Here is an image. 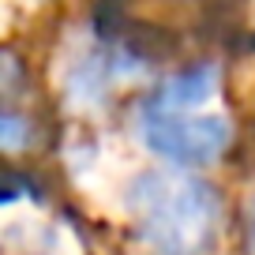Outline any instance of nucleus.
<instances>
[{"instance_id": "obj_1", "label": "nucleus", "mask_w": 255, "mask_h": 255, "mask_svg": "<svg viewBox=\"0 0 255 255\" xmlns=\"http://www.w3.org/2000/svg\"><path fill=\"white\" fill-rule=\"evenodd\" d=\"M128 210L154 255H203L218 229L214 188L180 173H143L131 180Z\"/></svg>"}, {"instance_id": "obj_2", "label": "nucleus", "mask_w": 255, "mask_h": 255, "mask_svg": "<svg viewBox=\"0 0 255 255\" xmlns=\"http://www.w3.org/2000/svg\"><path fill=\"white\" fill-rule=\"evenodd\" d=\"M139 139L173 165H210L229 146L233 128L222 113H169L146 102L139 109Z\"/></svg>"}, {"instance_id": "obj_3", "label": "nucleus", "mask_w": 255, "mask_h": 255, "mask_svg": "<svg viewBox=\"0 0 255 255\" xmlns=\"http://www.w3.org/2000/svg\"><path fill=\"white\" fill-rule=\"evenodd\" d=\"M214 87H218V68L214 64H199V68H188V72L173 75L169 83H161V90L150 102L169 113H195L199 105L210 102Z\"/></svg>"}]
</instances>
